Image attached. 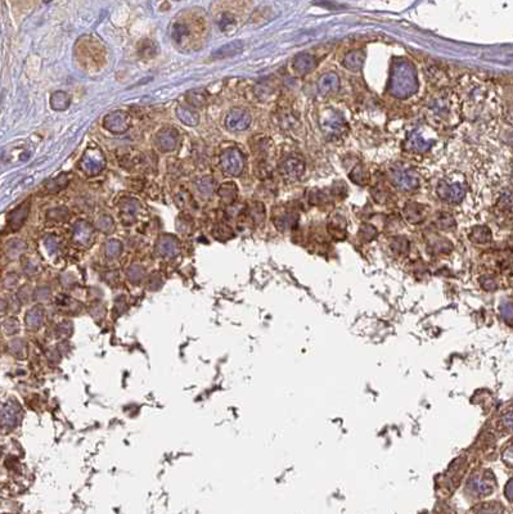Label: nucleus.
<instances>
[{"instance_id":"a878e982","label":"nucleus","mask_w":513,"mask_h":514,"mask_svg":"<svg viewBox=\"0 0 513 514\" xmlns=\"http://www.w3.org/2000/svg\"><path fill=\"white\" fill-rule=\"evenodd\" d=\"M350 179L358 185H367L368 181H369V175H368L367 170L361 165H358L353 169V171L350 173Z\"/></svg>"},{"instance_id":"9d476101","label":"nucleus","mask_w":513,"mask_h":514,"mask_svg":"<svg viewBox=\"0 0 513 514\" xmlns=\"http://www.w3.org/2000/svg\"><path fill=\"white\" fill-rule=\"evenodd\" d=\"M305 171V162L298 157H290L281 164V173L284 178L298 179Z\"/></svg>"},{"instance_id":"4c0bfd02","label":"nucleus","mask_w":513,"mask_h":514,"mask_svg":"<svg viewBox=\"0 0 513 514\" xmlns=\"http://www.w3.org/2000/svg\"><path fill=\"white\" fill-rule=\"evenodd\" d=\"M11 351H12V353H15V355H18V356H21L20 353H22L23 351H25V343H23V341H21V339H16V341H12Z\"/></svg>"},{"instance_id":"f8f14e48","label":"nucleus","mask_w":513,"mask_h":514,"mask_svg":"<svg viewBox=\"0 0 513 514\" xmlns=\"http://www.w3.org/2000/svg\"><path fill=\"white\" fill-rule=\"evenodd\" d=\"M104 167V160L102 157L101 152H88L84 156L83 161H81V169L89 175L99 173Z\"/></svg>"},{"instance_id":"ddd939ff","label":"nucleus","mask_w":513,"mask_h":514,"mask_svg":"<svg viewBox=\"0 0 513 514\" xmlns=\"http://www.w3.org/2000/svg\"><path fill=\"white\" fill-rule=\"evenodd\" d=\"M292 66L293 71H295L298 76H304L315 68L316 59L314 55L309 54V53H301V54H298L297 57L293 59Z\"/></svg>"},{"instance_id":"7c9ffc66","label":"nucleus","mask_w":513,"mask_h":514,"mask_svg":"<svg viewBox=\"0 0 513 514\" xmlns=\"http://www.w3.org/2000/svg\"><path fill=\"white\" fill-rule=\"evenodd\" d=\"M92 237V229H90L88 225H78L76 227V232H75V238L78 239L79 243H85V242L89 241V238Z\"/></svg>"},{"instance_id":"1a4fd4ad","label":"nucleus","mask_w":513,"mask_h":514,"mask_svg":"<svg viewBox=\"0 0 513 514\" xmlns=\"http://www.w3.org/2000/svg\"><path fill=\"white\" fill-rule=\"evenodd\" d=\"M103 124L108 131L120 134V132L126 131L129 129L130 118L129 116L125 115L123 112H113L104 117Z\"/></svg>"},{"instance_id":"79ce46f5","label":"nucleus","mask_w":513,"mask_h":514,"mask_svg":"<svg viewBox=\"0 0 513 514\" xmlns=\"http://www.w3.org/2000/svg\"><path fill=\"white\" fill-rule=\"evenodd\" d=\"M4 311H6V304H3V302L0 301V315L4 314Z\"/></svg>"},{"instance_id":"f03ea898","label":"nucleus","mask_w":513,"mask_h":514,"mask_svg":"<svg viewBox=\"0 0 513 514\" xmlns=\"http://www.w3.org/2000/svg\"><path fill=\"white\" fill-rule=\"evenodd\" d=\"M220 166L224 174L229 176H239L244 167L243 155L238 150L230 148L221 155Z\"/></svg>"},{"instance_id":"cd10ccee","label":"nucleus","mask_w":513,"mask_h":514,"mask_svg":"<svg viewBox=\"0 0 513 514\" xmlns=\"http://www.w3.org/2000/svg\"><path fill=\"white\" fill-rule=\"evenodd\" d=\"M158 250H160V253H162L164 256L171 257V256H174L175 253L178 252V243H176L175 239L167 237V238H164L160 242Z\"/></svg>"},{"instance_id":"dca6fc26","label":"nucleus","mask_w":513,"mask_h":514,"mask_svg":"<svg viewBox=\"0 0 513 514\" xmlns=\"http://www.w3.org/2000/svg\"><path fill=\"white\" fill-rule=\"evenodd\" d=\"M403 213H404L405 220H407L409 224H413V225L421 224V223L424 220L423 207H422V204H419V203H414V202H409V203H407V206L404 207V211H403Z\"/></svg>"},{"instance_id":"a211bd4d","label":"nucleus","mask_w":513,"mask_h":514,"mask_svg":"<svg viewBox=\"0 0 513 514\" xmlns=\"http://www.w3.org/2000/svg\"><path fill=\"white\" fill-rule=\"evenodd\" d=\"M365 55L361 50H353V52L347 53L344 58V66L350 71H359L363 67L364 63Z\"/></svg>"},{"instance_id":"f3484780","label":"nucleus","mask_w":513,"mask_h":514,"mask_svg":"<svg viewBox=\"0 0 513 514\" xmlns=\"http://www.w3.org/2000/svg\"><path fill=\"white\" fill-rule=\"evenodd\" d=\"M328 232L335 238H344L346 234V220L341 213H333L328 220Z\"/></svg>"},{"instance_id":"b1692460","label":"nucleus","mask_w":513,"mask_h":514,"mask_svg":"<svg viewBox=\"0 0 513 514\" xmlns=\"http://www.w3.org/2000/svg\"><path fill=\"white\" fill-rule=\"evenodd\" d=\"M176 115H178L179 120H180L181 122H184L185 125H189V126L197 125L198 120H200L197 113H196L195 111H192L190 108H188V107H178V109H176Z\"/></svg>"},{"instance_id":"c85d7f7f","label":"nucleus","mask_w":513,"mask_h":514,"mask_svg":"<svg viewBox=\"0 0 513 514\" xmlns=\"http://www.w3.org/2000/svg\"><path fill=\"white\" fill-rule=\"evenodd\" d=\"M219 194H220V197L224 201L230 203V202L234 201L235 197H237V188H235V185L233 184V183H227V184H224L223 187L219 189Z\"/></svg>"},{"instance_id":"58836bf2","label":"nucleus","mask_w":513,"mask_h":514,"mask_svg":"<svg viewBox=\"0 0 513 514\" xmlns=\"http://www.w3.org/2000/svg\"><path fill=\"white\" fill-rule=\"evenodd\" d=\"M3 329L6 330L7 334L16 333V332H17V330H18V323L16 322L15 319L7 320V322L4 323V325H3Z\"/></svg>"},{"instance_id":"bb28decb","label":"nucleus","mask_w":513,"mask_h":514,"mask_svg":"<svg viewBox=\"0 0 513 514\" xmlns=\"http://www.w3.org/2000/svg\"><path fill=\"white\" fill-rule=\"evenodd\" d=\"M50 104L55 111H63L70 106V97L65 92H57L50 98Z\"/></svg>"},{"instance_id":"4be33fe9","label":"nucleus","mask_w":513,"mask_h":514,"mask_svg":"<svg viewBox=\"0 0 513 514\" xmlns=\"http://www.w3.org/2000/svg\"><path fill=\"white\" fill-rule=\"evenodd\" d=\"M27 212H29V206H26V204H22L20 208L15 210L13 212L11 213V215H9L8 223H9V225L12 227V229H18V228L22 225V223L25 222V218H26Z\"/></svg>"},{"instance_id":"6ab92c4d","label":"nucleus","mask_w":513,"mask_h":514,"mask_svg":"<svg viewBox=\"0 0 513 514\" xmlns=\"http://www.w3.org/2000/svg\"><path fill=\"white\" fill-rule=\"evenodd\" d=\"M470 239L475 243L485 244L491 241V230L485 225H479L475 227L470 233Z\"/></svg>"},{"instance_id":"4468645a","label":"nucleus","mask_w":513,"mask_h":514,"mask_svg":"<svg viewBox=\"0 0 513 514\" xmlns=\"http://www.w3.org/2000/svg\"><path fill=\"white\" fill-rule=\"evenodd\" d=\"M432 140H426L422 136L421 131L416 130V131L410 132L409 135H408L405 146H407V150L413 151V152H427L432 146Z\"/></svg>"},{"instance_id":"5701e85b","label":"nucleus","mask_w":513,"mask_h":514,"mask_svg":"<svg viewBox=\"0 0 513 514\" xmlns=\"http://www.w3.org/2000/svg\"><path fill=\"white\" fill-rule=\"evenodd\" d=\"M44 314L40 308H34L26 314V325L30 329H37L43 324Z\"/></svg>"},{"instance_id":"c756f323","label":"nucleus","mask_w":513,"mask_h":514,"mask_svg":"<svg viewBox=\"0 0 513 514\" xmlns=\"http://www.w3.org/2000/svg\"><path fill=\"white\" fill-rule=\"evenodd\" d=\"M377 237V229L370 224H363L359 229V238L364 242H370Z\"/></svg>"},{"instance_id":"72a5a7b5","label":"nucleus","mask_w":513,"mask_h":514,"mask_svg":"<svg viewBox=\"0 0 513 514\" xmlns=\"http://www.w3.org/2000/svg\"><path fill=\"white\" fill-rule=\"evenodd\" d=\"M373 199L377 202V203H383L386 202V199L389 198V193L383 189V188H373Z\"/></svg>"},{"instance_id":"7ed1b4c3","label":"nucleus","mask_w":513,"mask_h":514,"mask_svg":"<svg viewBox=\"0 0 513 514\" xmlns=\"http://www.w3.org/2000/svg\"><path fill=\"white\" fill-rule=\"evenodd\" d=\"M320 125L326 135L340 136L346 131V122L339 112H335L330 109L328 112L324 113L320 118Z\"/></svg>"},{"instance_id":"c9c22d12","label":"nucleus","mask_w":513,"mask_h":514,"mask_svg":"<svg viewBox=\"0 0 513 514\" xmlns=\"http://www.w3.org/2000/svg\"><path fill=\"white\" fill-rule=\"evenodd\" d=\"M500 311H502V316L507 320L508 324L512 323V304L509 301L502 304V308H500Z\"/></svg>"},{"instance_id":"f257e3e1","label":"nucleus","mask_w":513,"mask_h":514,"mask_svg":"<svg viewBox=\"0 0 513 514\" xmlns=\"http://www.w3.org/2000/svg\"><path fill=\"white\" fill-rule=\"evenodd\" d=\"M418 90V78L414 66L405 59H398L391 69L389 93L398 99H407Z\"/></svg>"},{"instance_id":"2eb2a0df","label":"nucleus","mask_w":513,"mask_h":514,"mask_svg":"<svg viewBox=\"0 0 513 514\" xmlns=\"http://www.w3.org/2000/svg\"><path fill=\"white\" fill-rule=\"evenodd\" d=\"M340 88V78L333 72L324 74L318 80V90L324 95L333 94Z\"/></svg>"},{"instance_id":"393cba45","label":"nucleus","mask_w":513,"mask_h":514,"mask_svg":"<svg viewBox=\"0 0 513 514\" xmlns=\"http://www.w3.org/2000/svg\"><path fill=\"white\" fill-rule=\"evenodd\" d=\"M409 241L405 237H395L391 239L390 248L396 255H407L409 251Z\"/></svg>"},{"instance_id":"0eeeda50","label":"nucleus","mask_w":513,"mask_h":514,"mask_svg":"<svg viewBox=\"0 0 513 514\" xmlns=\"http://www.w3.org/2000/svg\"><path fill=\"white\" fill-rule=\"evenodd\" d=\"M467 486L473 494L480 495V496H485V495H489L493 492L495 482H494V478L491 477V474L486 476L485 473H482L475 474V476L471 477Z\"/></svg>"},{"instance_id":"f704fd0d","label":"nucleus","mask_w":513,"mask_h":514,"mask_svg":"<svg viewBox=\"0 0 513 514\" xmlns=\"http://www.w3.org/2000/svg\"><path fill=\"white\" fill-rule=\"evenodd\" d=\"M121 252V244L117 241H111L107 244V255L116 257Z\"/></svg>"},{"instance_id":"412c9836","label":"nucleus","mask_w":513,"mask_h":514,"mask_svg":"<svg viewBox=\"0 0 513 514\" xmlns=\"http://www.w3.org/2000/svg\"><path fill=\"white\" fill-rule=\"evenodd\" d=\"M243 49V43L242 41H234V43H230V44H227V45H224L221 46L220 49H218L214 54H212V57L214 58H219V59H221V58H228V57H232V55L237 54V53H239Z\"/></svg>"},{"instance_id":"aec40b11","label":"nucleus","mask_w":513,"mask_h":514,"mask_svg":"<svg viewBox=\"0 0 513 514\" xmlns=\"http://www.w3.org/2000/svg\"><path fill=\"white\" fill-rule=\"evenodd\" d=\"M298 223V215L295 212H287L284 215L278 216V217L274 218V224L277 227V229L279 230H287V229H292L293 227H296Z\"/></svg>"},{"instance_id":"a19ab883","label":"nucleus","mask_w":513,"mask_h":514,"mask_svg":"<svg viewBox=\"0 0 513 514\" xmlns=\"http://www.w3.org/2000/svg\"><path fill=\"white\" fill-rule=\"evenodd\" d=\"M505 495H507V499L509 500V501H512V480L508 481L507 490H505Z\"/></svg>"},{"instance_id":"423d86ee","label":"nucleus","mask_w":513,"mask_h":514,"mask_svg":"<svg viewBox=\"0 0 513 514\" xmlns=\"http://www.w3.org/2000/svg\"><path fill=\"white\" fill-rule=\"evenodd\" d=\"M437 194L441 199L449 202V203H459L465 198L466 190L459 183H447L441 181L437 187Z\"/></svg>"},{"instance_id":"9b49d317","label":"nucleus","mask_w":513,"mask_h":514,"mask_svg":"<svg viewBox=\"0 0 513 514\" xmlns=\"http://www.w3.org/2000/svg\"><path fill=\"white\" fill-rule=\"evenodd\" d=\"M179 141V135L178 132L175 131L174 129H164L161 130L157 134V138H156V143H157V146L161 151L164 152H169V151H172L176 148Z\"/></svg>"},{"instance_id":"6e6552de","label":"nucleus","mask_w":513,"mask_h":514,"mask_svg":"<svg viewBox=\"0 0 513 514\" xmlns=\"http://www.w3.org/2000/svg\"><path fill=\"white\" fill-rule=\"evenodd\" d=\"M251 124V116L246 109L235 108L228 113L225 125L232 131H243Z\"/></svg>"},{"instance_id":"e433bc0d","label":"nucleus","mask_w":513,"mask_h":514,"mask_svg":"<svg viewBox=\"0 0 513 514\" xmlns=\"http://www.w3.org/2000/svg\"><path fill=\"white\" fill-rule=\"evenodd\" d=\"M481 285L486 290H494L498 287L495 279H494L493 276H484V278L481 279Z\"/></svg>"},{"instance_id":"ea45409f","label":"nucleus","mask_w":513,"mask_h":514,"mask_svg":"<svg viewBox=\"0 0 513 514\" xmlns=\"http://www.w3.org/2000/svg\"><path fill=\"white\" fill-rule=\"evenodd\" d=\"M479 514H503L498 505H487L479 511Z\"/></svg>"},{"instance_id":"39448f33","label":"nucleus","mask_w":513,"mask_h":514,"mask_svg":"<svg viewBox=\"0 0 513 514\" xmlns=\"http://www.w3.org/2000/svg\"><path fill=\"white\" fill-rule=\"evenodd\" d=\"M391 181L402 190H414L419 187V178L408 169H396L391 171Z\"/></svg>"},{"instance_id":"473e14b6","label":"nucleus","mask_w":513,"mask_h":514,"mask_svg":"<svg viewBox=\"0 0 513 514\" xmlns=\"http://www.w3.org/2000/svg\"><path fill=\"white\" fill-rule=\"evenodd\" d=\"M439 225L442 229H453L454 225H456V222H454L453 216L449 215V213H441L439 216Z\"/></svg>"},{"instance_id":"2f4dec72","label":"nucleus","mask_w":513,"mask_h":514,"mask_svg":"<svg viewBox=\"0 0 513 514\" xmlns=\"http://www.w3.org/2000/svg\"><path fill=\"white\" fill-rule=\"evenodd\" d=\"M309 198L310 202H311L312 204H315V206H322V204L327 203L328 202V197L324 194L322 190H314V192L310 194Z\"/></svg>"},{"instance_id":"20e7f679","label":"nucleus","mask_w":513,"mask_h":514,"mask_svg":"<svg viewBox=\"0 0 513 514\" xmlns=\"http://www.w3.org/2000/svg\"><path fill=\"white\" fill-rule=\"evenodd\" d=\"M21 419V408L16 401L0 404V427L13 429Z\"/></svg>"}]
</instances>
